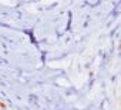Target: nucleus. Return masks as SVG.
Returning a JSON list of instances; mask_svg holds the SVG:
<instances>
[]
</instances>
